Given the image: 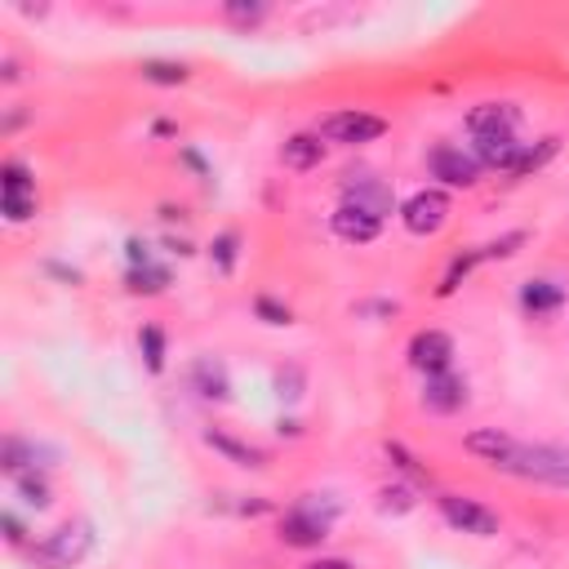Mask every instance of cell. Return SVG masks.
I'll use <instances>...</instances> for the list:
<instances>
[{
	"label": "cell",
	"instance_id": "obj_1",
	"mask_svg": "<svg viewBox=\"0 0 569 569\" xmlns=\"http://www.w3.org/2000/svg\"><path fill=\"white\" fill-rule=\"evenodd\" d=\"M503 472L521 477V481H538V485H556L565 490L569 485V449H556V445H521L512 449V459L503 463Z\"/></svg>",
	"mask_w": 569,
	"mask_h": 569
},
{
	"label": "cell",
	"instance_id": "obj_2",
	"mask_svg": "<svg viewBox=\"0 0 569 569\" xmlns=\"http://www.w3.org/2000/svg\"><path fill=\"white\" fill-rule=\"evenodd\" d=\"M94 547V525L89 521H72L63 529H54L41 547H36V565L41 569H76Z\"/></svg>",
	"mask_w": 569,
	"mask_h": 569
},
{
	"label": "cell",
	"instance_id": "obj_3",
	"mask_svg": "<svg viewBox=\"0 0 569 569\" xmlns=\"http://www.w3.org/2000/svg\"><path fill=\"white\" fill-rule=\"evenodd\" d=\"M316 499V494H311ZM311 499H303L298 507H289L285 516H281V543L285 547H320L325 543V534H329V525H333V503H325V507H316Z\"/></svg>",
	"mask_w": 569,
	"mask_h": 569
},
{
	"label": "cell",
	"instance_id": "obj_4",
	"mask_svg": "<svg viewBox=\"0 0 569 569\" xmlns=\"http://www.w3.org/2000/svg\"><path fill=\"white\" fill-rule=\"evenodd\" d=\"M387 134V121L370 117V111H333L320 125V139L325 143H343V147H357V143H374Z\"/></svg>",
	"mask_w": 569,
	"mask_h": 569
},
{
	"label": "cell",
	"instance_id": "obj_5",
	"mask_svg": "<svg viewBox=\"0 0 569 569\" xmlns=\"http://www.w3.org/2000/svg\"><path fill=\"white\" fill-rule=\"evenodd\" d=\"M401 222L409 227L414 237H436L440 227L449 222V196L445 192H414L401 205Z\"/></svg>",
	"mask_w": 569,
	"mask_h": 569
},
{
	"label": "cell",
	"instance_id": "obj_6",
	"mask_svg": "<svg viewBox=\"0 0 569 569\" xmlns=\"http://www.w3.org/2000/svg\"><path fill=\"white\" fill-rule=\"evenodd\" d=\"M440 516L453 525V529H463V534H477V538H494L499 534V516L472 499H459V494H445L440 499Z\"/></svg>",
	"mask_w": 569,
	"mask_h": 569
},
{
	"label": "cell",
	"instance_id": "obj_7",
	"mask_svg": "<svg viewBox=\"0 0 569 569\" xmlns=\"http://www.w3.org/2000/svg\"><path fill=\"white\" fill-rule=\"evenodd\" d=\"M343 205H357V209H365L374 218H387L392 214V187L383 178H374L370 169L348 174L343 178Z\"/></svg>",
	"mask_w": 569,
	"mask_h": 569
},
{
	"label": "cell",
	"instance_id": "obj_8",
	"mask_svg": "<svg viewBox=\"0 0 569 569\" xmlns=\"http://www.w3.org/2000/svg\"><path fill=\"white\" fill-rule=\"evenodd\" d=\"M409 365L423 374H445L453 365V338L440 329H418L409 343Z\"/></svg>",
	"mask_w": 569,
	"mask_h": 569
},
{
	"label": "cell",
	"instance_id": "obj_9",
	"mask_svg": "<svg viewBox=\"0 0 569 569\" xmlns=\"http://www.w3.org/2000/svg\"><path fill=\"white\" fill-rule=\"evenodd\" d=\"M0 200H6V218L10 222H28L36 214V183L28 178V169L19 161L6 165V178H0Z\"/></svg>",
	"mask_w": 569,
	"mask_h": 569
},
{
	"label": "cell",
	"instance_id": "obj_10",
	"mask_svg": "<svg viewBox=\"0 0 569 569\" xmlns=\"http://www.w3.org/2000/svg\"><path fill=\"white\" fill-rule=\"evenodd\" d=\"M431 174L440 178V183H449V187H472L477 178H481V161L477 156H468L463 147H436L431 152Z\"/></svg>",
	"mask_w": 569,
	"mask_h": 569
},
{
	"label": "cell",
	"instance_id": "obj_11",
	"mask_svg": "<svg viewBox=\"0 0 569 569\" xmlns=\"http://www.w3.org/2000/svg\"><path fill=\"white\" fill-rule=\"evenodd\" d=\"M472 139H516V111L507 102H481L468 117Z\"/></svg>",
	"mask_w": 569,
	"mask_h": 569
},
{
	"label": "cell",
	"instance_id": "obj_12",
	"mask_svg": "<svg viewBox=\"0 0 569 569\" xmlns=\"http://www.w3.org/2000/svg\"><path fill=\"white\" fill-rule=\"evenodd\" d=\"M468 401V383L445 370V374H427V387H423V405L436 409V414H453V409H463Z\"/></svg>",
	"mask_w": 569,
	"mask_h": 569
},
{
	"label": "cell",
	"instance_id": "obj_13",
	"mask_svg": "<svg viewBox=\"0 0 569 569\" xmlns=\"http://www.w3.org/2000/svg\"><path fill=\"white\" fill-rule=\"evenodd\" d=\"M379 232H383V218H374V214H365V209H357V205H338V214H333V237H343V241H352V245H370Z\"/></svg>",
	"mask_w": 569,
	"mask_h": 569
},
{
	"label": "cell",
	"instance_id": "obj_14",
	"mask_svg": "<svg viewBox=\"0 0 569 569\" xmlns=\"http://www.w3.org/2000/svg\"><path fill=\"white\" fill-rule=\"evenodd\" d=\"M320 156H325L320 134H294V139H285V143H281V165H285V169H294V174L316 169V165H320Z\"/></svg>",
	"mask_w": 569,
	"mask_h": 569
},
{
	"label": "cell",
	"instance_id": "obj_15",
	"mask_svg": "<svg viewBox=\"0 0 569 569\" xmlns=\"http://www.w3.org/2000/svg\"><path fill=\"white\" fill-rule=\"evenodd\" d=\"M468 449L477 453V459H485V463L503 468V463L512 459V449H516V440H512L507 431H499V427H481V431H472V436H468Z\"/></svg>",
	"mask_w": 569,
	"mask_h": 569
},
{
	"label": "cell",
	"instance_id": "obj_16",
	"mask_svg": "<svg viewBox=\"0 0 569 569\" xmlns=\"http://www.w3.org/2000/svg\"><path fill=\"white\" fill-rule=\"evenodd\" d=\"M205 445L218 449V453H227V459L241 463V468H263V463H267L263 449H254V445H245V440H232L227 431H205Z\"/></svg>",
	"mask_w": 569,
	"mask_h": 569
},
{
	"label": "cell",
	"instance_id": "obj_17",
	"mask_svg": "<svg viewBox=\"0 0 569 569\" xmlns=\"http://www.w3.org/2000/svg\"><path fill=\"white\" fill-rule=\"evenodd\" d=\"M477 161L494 169H516L521 165V143L516 139H477Z\"/></svg>",
	"mask_w": 569,
	"mask_h": 569
},
{
	"label": "cell",
	"instance_id": "obj_18",
	"mask_svg": "<svg viewBox=\"0 0 569 569\" xmlns=\"http://www.w3.org/2000/svg\"><path fill=\"white\" fill-rule=\"evenodd\" d=\"M560 298H565V289H560L556 281H529V285L521 289V303H525L529 311H556Z\"/></svg>",
	"mask_w": 569,
	"mask_h": 569
},
{
	"label": "cell",
	"instance_id": "obj_19",
	"mask_svg": "<svg viewBox=\"0 0 569 569\" xmlns=\"http://www.w3.org/2000/svg\"><path fill=\"white\" fill-rule=\"evenodd\" d=\"M165 285H169V272H165V267H152V263L130 267V289H134V294H161Z\"/></svg>",
	"mask_w": 569,
	"mask_h": 569
},
{
	"label": "cell",
	"instance_id": "obj_20",
	"mask_svg": "<svg viewBox=\"0 0 569 569\" xmlns=\"http://www.w3.org/2000/svg\"><path fill=\"white\" fill-rule=\"evenodd\" d=\"M196 387H200V396L222 401V396H227V374H222V365H214V361H196Z\"/></svg>",
	"mask_w": 569,
	"mask_h": 569
},
{
	"label": "cell",
	"instance_id": "obj_21",
	"mask_svg": "<svg viewBox=\"0 0 569 569\" xmlns=\"http://www.w3.org/2000/svg\"><path fill=\"white\" fill-rule=\"evenodd\" d=\"M0 468H6L10 477H19V472L36 468V449H32L28 440H6V453H0Z\"/></svg>",
	"mask_w": 569,
	"mask_h": 569
},
{
	"label": "cell",
	"instance_id": "obj_22",
	"mask_svg": "<svg viewBox=\"0 0 569 569\" xmlns=\"http://www.w3.org/2000/svg\"><path fill=\"white\" fill-rule=\"evenodd\" d=\"M143 80H152V85H183L187 80V67L183 63L152 58V63H143Z\"/></svg>",
	"mask_w": 569,
	"mask_h": 569
},
{
	"label": "cell",
	"instance_id": "obj_23",
	"mask_svg": "<svg viewBox=\"0 0 569 569\" xmlns=\"http://www.w3.org/2000/svg\"><path fill=\"white\" fill-rule=\"evenodd\" d=\"M14 485H19L23 503H32V507H45V503H50V481H45V477H36V472H19V477H14Z\"/></svg>",
	"mask_w": 569,
	"mask_h": 569
},
{
	"label": "cell",
	"instance_id": "obj_24",
	"mask_svg": "<svg viewBox=\"0 0 569 569\" xmlns=\"http://www.w3.org/2000/svg\"><path fill=\"white\" fill-rule=\"evenodd\" d=\"M139 343H143V357H147V370H152V374H161V370H165V333L147 325V329L139 333Z\"/></svg>",
	"mask_w": 569,
	"mask_h": 569
},
{
	"label": "cell",
	"instance_id": "obj_25",
	"mask_svg": "<svg viewBox=\"0 0 569 569\" xmlns=\"http://www.w3.org/2000/svg\"><path fill=\"white\" fill-rule=\"evenodd\" d=\"M237 232H222L218 241H214V263H218V272H232L237 267Z\"/></svg>",
	"mask_w": 569,
	"mask_h": 569
},
{
	"label": "cell",
	"instance_id": "obj_26",
	"mask_svg": "<svg viewBox=\"0 0 569 569\" xmlns=\"http://www.w3.org/2000/svg\"><path fill=\"white\" fill-rule=\"evenodd\" d=\"M254 307H259V316H263L267 325H289V307H281V303H272V298H259Z\"/></svg>",
	"mask_w": 569,
	"mask_h": 569
},
{
	"label": "cell",
	"instance_id": "obj_27",
	"mask_svg": "<svg viewBox=\"0 0 569 569\" xmlns=\"http://www.w3.org/2000/svg\"><path fill=\"white\" fill-rule=\"evenodd\" d=\"M409 507H414V499H409V490H405V485L383 490V512H409Z\"/></svg>",
	"mask_w": 569,
	"mask_h": 569
},
{
	"label": "cell",
	"instance_id": "obj_28",
	"mask_svg": "<svg viewBox=\"0 0 569 569\" xmlns=\"http://www.w3.org/2000/svg\"><path fill=\"white\" fill-rule=\"evenodd\" d=\"M227 19H237V23H259V19H263V6H250V10L232 6V10H227Z\"/></svg>",
	"mask_w": 569,
	"mask_h": 569
},
{
	"label": "cell",
	"instance_id": "obj_29",
	"mask_svg": "<svg viewBox=\"0 0 569 569\" xmlns=\"http://www.w3.org/2000/svg\"><path fill=\"white\" fill-rule=\"evenodd\" d=\"M307 569H357L352 560H343V556H320V560H311Z\"/></svg>",
	"mask_w": 569,
	"mask_h": 569
},
{
	"label": "cell",
	"instance_id": "obj_30",
	"mask_svg": "<svg viewBox=\"0 0 569 569\" xmlns=\"http://www.w3.org/2000/svg\"><path fill=\"white\" fill-rule=\"evenodd\" d=\"M6 534H10V543H23V525H19V516H10V512H6Z\"/></svg>",
	"mask_w": 569,
	"mask_h": 569
}]
</instances>
